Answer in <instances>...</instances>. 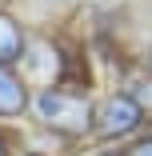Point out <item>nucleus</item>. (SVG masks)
Wrapping results in <instances>:
<instances>
[{"instance_id":"6","label":"nucleus","mask_w":152,"mask_h":156,"mask_svg":"<svg viewBox=\"0 0 152 156\" xmlns=\"http://www.w3.org/2000/svg\"><path fill=\"white\" fill-rule=\"evenodd\" d=\"M0 4H8V0H0Z\"/></svg>"},{"instance_id":"7","label":"nucleus","mask_w":152,"mask_h":156,"mask_svg":"<svg viewBox=\"0 0 152 156\" xmlns=\"http://www.w3.org/2000/svg\"><path fill=\"white\" fill-rule=\"evenodd\" d=\"M0 156H4V148H0Z\"/></svg>"},{"instance_id":"5","label":"nucleus","mask_w":152,"mask_h":156,"mask_svg":"<svg viewBox=\"0 0 152 156\" xmlns=\"http://www.w3.org/2000/svg\"><path fill=\"white\" fill-rule=\"evenodd\" d=\"M128 156H152V136L148 140H140V144H132V152Z\"/></svg>"},{"instance_id":"2","label":"nucleus","mask_w":152,"mask_h":156,"mask_svg":"<svg viewBox=\"0 0 152 156\" xmlns=\"http://www.w3.org/2000/svg\"><path fill=\"white\" fill-rule=\"evenodd\" d=\"M144 120V108L132 92H112V96L100 104V112H92V128L100 136H124Z\"/></svg>"},{"instance_id":"3","label":"nucleus","mask_w":152,"mask_h":156,"mask_svg":"<svg viewBox=\"0 0 152 156\" xmlns=\"http://www.w3.org/2000/svg\"><path fill=\"white\" fill-rule=\"evenodd\" d=\"M24 108H28V92H24L20 76L8 64H0V116H16Z\"/></svg>"},{"instance_id":"1","label":"nucleus","mask_w":152,"mask_h":156,"mask_svg":"<svg viewBox=\"0 0 152 156\" xmlns=\"http://www.w3.org/2000/svg\"><path fill=\"white\" fill-rule=\"evenodd\" d=\"M32 112L40 124L56 132H68V136H84L92 128V104H88L80 92H64V88H48L32 100Z\"/></svg>"},{"instance_id":"4","label":"nucleus","mask_w":152,"mask_h":156,"mask_svg":"<svg viewBox=\"0 0 152 156\" xmlns=\"http://www.w3.org/2000/svg\"><path fill=\"white\" fill-rule=\"evenodd\" d=\"M24 32H20V24L8 16V12H0V64H16V60L24 56Z\"/></svg>"}]
</instances>
